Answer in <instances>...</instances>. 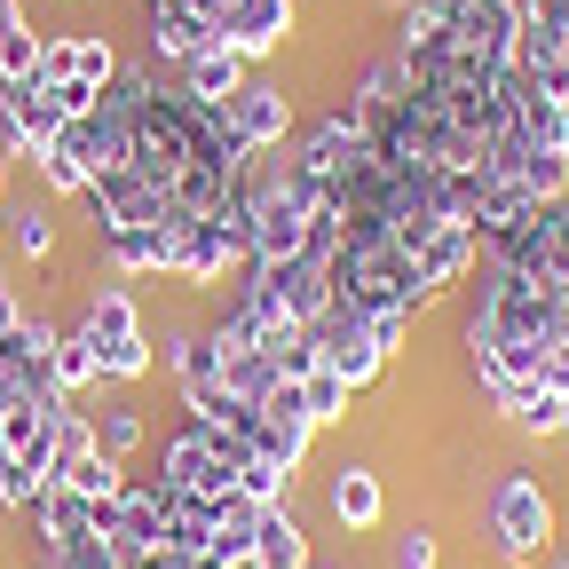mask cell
<instances>
[{
    "label": "cell",
    "instance_id": "603a6c76",
    "mask_svg": "<svg viewBox=\"0 0 569 569\" xmlns=\"http://www.w3.org/2000/svg\"><path fill=\"white\" fill-rule=\"evenodd\" d=\"M0 222H9V246H17L24 261H48V253H56V213H48V206H9Z\"/></svg>",
    "mask_w": 569,
    "mask_h": 569
},
{
    "label": "cell",
    "instance_id": "484cf974",
    "mask_svg": "<svg viewBox=\"0 0 569 569\" xmlns=\"http://www.w3.org/2000/svg\"><path fill=\"white\" fill-rule=\"evenodd\" d=\"M48 482H56V475H32V467H9V475H0V507H9V515H32Z\"/></svg>",
    "mask_w": 569,
    "mask_h": 569
},
{
    "label": "cell",
    "instance_id": "d4e9b609",
    "mask_svg": "<svg viewBox=\"0 0 569 569\" xmlns=\"http://www.w3.org/2000/svg\"><path fill=\"white\" fill-rule=\"evenodd\" d=\"M348 396H356V388H348V380H340L332 365H317V372L301 380V403H309V427H332V419H348Z\"/></svg>",
    "mask_w": 569,
    "mask_h": 569
},
{
    "label": "cell",
    "instance_id": "9c48e42d",
    "mask_svg": "<svg viewBox=\"0 0 569 569\" xmlns=\"http://www.w3.org/2000/svg\"><path fill=\"white\" fill-rule=\"evenodd\" d=\"M96 530H111V538H127L134 553H151V546H167L174 538V498H167V482H127L111 507L96 515Z\"/></svg>",
    "mask_w": 569,
    "mask_h": 569
},
{
    "label": "cell",
    "instance_id": "277c9868",
    "mask_svg": "<svg viewBox=\"0 0 569 569\" xmlns=\"http://www.w3.org/2000/svg\"><path fill=\"white\" fill-rule=\"evenodd\" d=\"M190 9L213 32V48H238L246 63L269 56L284 32H293V0H190Z\"/></svg>",
    "mask_w": 569,
    "mask_h": 569
},
{
    "label": "cell",
    "instance_id": "ba28073f",
    "mask_svg": "<svg viewBox=\"0 0 569 569\" xmlns=\"http://www.w3.org/2000/svg\"><path fill=\"white\" fill-rule=\"evenodd\" d=\"M475 261H482V230H475V222H443L436 238H427V246L411 253L419 301H443V293H459V284L475 277Z\"/></svg>",
    "mask_w": 569,
    "mask_h": 569
},
{
    "label": "cell",
    "instance_id": "1f68e13d",
    "mask_svg": "<svg viewBox=\"0 0 569 569\" xmlns=\"http://www.w3.org/2000/svg\"><path fill=\"white\" fill-rule=\"evenodd\" d=\"M561 436H569V396H561Z\"/></svg>",
    "mask_w": 569,
    "mask_h": 569
},
{
    "label": "cell",
    "instance_id": "5b68a950",
    "mask_svg": "<svg viewBox=\"0 0 569 569\" xmlns=\"http://www.w3.org/2000/svg\"><path fill=\"white\" fill-rule=\"evenodd\" d=\"M88 213H96V238L103 230H174V213L159 198L151 174H134V167H111L88 182Z\"/></svg>",
    "mask_w": 569,
    "mask_h": 569
},
{
    "label": "cell",
    "instance_id": "6da1fadb",
    "mask_svg": "<svg viewBox=\"0 0 569 569\" xmlns=\"http://www.w3.org/2000/svg\"><path fill=\"white\" fill-rule=\"evenodd\" d=\"M309 332H317L325 365H332L348 388H372V380L388 372V356L403 348L411 317H396V309H348V301H332V309H325Z\"/></svg>",
    "mask_w": 569,
    "mask_h": 569
},
{
    "label": "cell",
    "instance_id": "f546056e",
    "mask_svg": "<svg viewBox=\"0 0 569 569\" xmlns=\"http://www.w3.org/2000/svg\"><path fill=\"white\" fill-rule=\"evenodd\" d=\"M546 96H553V103H561V111H569V56H561V63H553V71H546Z\"/></svg>",
    "mask_w": 569,
    "mask_h": 569
},
{
    "label": "cell",
    "instance_id": "e0dca14e",
    "mask_svg": "<svg viewBox=\"0 0 569 569\" xmlns=\"http://www.w3.org/2000/svg\"><path fill=\"white\" fill-rule=\"evenodd\" d=\"M56 482H71V490H88V498H103V507H111V498L127 490V467L88 443V451H63V459H56Z\"/></svg>",
    "mask_w": 569,
    "mask_h": 569
},
{
    "label": "cell",
    "instance_id": "4fadbf2b",
    "mask_svg": "<svg viewBox=\"0 0 569 569\" xmlns=\"http://www.w3.org/2000/svg\"><path fill=\"white\" fill-rule=\"evenodd\" d=\"M0 111H9V127H17V142H24V151H48V142L63 134V103H56V88H48V80L0 88Z\"/></svg>",
    "mask_w": 569,
    "mask_h": 569
},
{
    "label": "cell",
    "instance_id": "e575fe53",
    "mask_svg": "<svg viewBox=\"0 0 569 569\" xmlns=\"http://www.w3.org/2000/svg\"><path fill=\"white\" fill-rule=\"evenodd\" d=\"M0 9H9V0H0Z\"/></svg>",
    "mask_w": 569,
    "mask_h": 569
},
{
    "label": "cell",
    "instance_id": "2e32d148",
    "mask_svg": "<svg viewBox=\"0 0 569 569\" xmlns=\"http://www.w3.org/2000/svg\"><path fill=\"white\" fill-rule=\"evenodd\" d=\"M246 569H317V561H309V538H301V522H293V507H269V515H261Z\"/></svg>",
    "mask_w": 569,
    "mask_h": 569
},
{
    "label": "cell",
    "instance_id": "d6a6232c",
    "mask_svg": "<svg viewBox=\"0 0 569 569\" xmlns=\"http://www.w3.org/2000/svg\"><path fill=\"white\" fill-rule=\"evenodd\" d=\"M561 340H569V301H561Z\"/></svg>",
    "mask_w": 569,
    "mask_h": 569
},
{
    "label": "cell",
    "instance_id": "9a60e30c",
    "mask_svg": "<svg viewBox=\"0 0 569 569\" xmlns=\"http://www.w3.org/2000/svg\"><path fill=\"white\" fill-rule=\"evenodd\" d=\"M325 507H332V522H340V530H372V522L388 515L380 475H372V467H340V475H332V490H325Z\"/></svg>",
    "mask_w": 569,
    "mask_h": 569
},
{
    "label": "cell",
    "instance_id": "83f0119b",
    "mask_svg": "<svg viewBox=\"0 0 569 569\" xmlns=\"http://www.w3.org/2000/svg\"><path fill=\"white\" fill-rule=\"evenodd\" d=\"M17 325H24V301H17V284H9V277H0V340H9Z\"/></svg>",
    "mask_w": 569,
    "mask_h": 569
},
{
    "label": "cell",
    "instance_id": "d590c367",
    "mask_svg": "<svg viewBox=\"0 0 569 569\" xmlns=\"http://www.w3.org/2000/svg\"><path fill=\"white\" fill-rule=\"evenodd\" d=\"M0 213H9V206H0Z\"/></svg>",
    "mask_w": 569,
    "mask_h": 569
},
{
    "label": "cell",
    "instance_id": "3957f363",
    "mask_svg": "<svg viewBox=\"0 0 569 569\" xmlns=\"http://www.w3.org/2000/svg\"><path fill=\"white\" fill-rule=\"evenodd\" d=\"M71 332L96 348V365H103V380H111V388H134L142 372L159 365V356H151V332H142V309L119 293V284L88 293V309H80V325H71Z\"/></svg>",
    "mask_w": 569,
    "mask_h": 569
},
{
    "label": "cell",
    "instance_id": "ffe728a7",
    "mask_svg": "<svg viewBox=\"0 0 569 569\" xmlns=\"http://www.w3.org/2000/svg\"><path fill=\"white\" fill-rule=\"evenodd\" d=\"M48 372H56L63 403H71V396H96V388H111V380H103V365H96V348H88L80 332H63V340H56V356H48Z\"/></svg>",
    "mask_w": 569,
    "mask_h": 569
},
{
    "label": "cell",
    "instance_id": "d6986e66",
    "mask_svg": "<svg viewBox=\"0 0 569 569\" xmlns=\"http://www.w3.org/2000/svg\"><path fill=\"white\" fill-rule=\"evenodd\" d=\"M24 80H40V32L9 0V9H0V88H24Z\"/></svg>",
    "mask_w": 569,
    "mask_h": 569
},
{
    "label": "cell",
    "instance_id": "cb8c5ba5",
    "mask_svg": "<svg viewBox=\"0 0 569 569\" xmlns=\"http://www.w3.org/2000/svg\"><path fill=\"white\" fill-rule=\"evenodd\" d=\"M119 48L103 40V32H71V80H88V88H111L119 80Z\"/></svg>",
    "mask_w": 569,
    "mask_h": 569
},
{
    "label": "cell",
    "instance_id": "836d02e7",
    "mask_svg": "<svg viewBox=\"0 0 569 569\" xmlns=\"http://www.w3.org/2000/svg\"><path fill=\"white\" fill-rule=\"evenodd\" d=\"M388 9H396V17H403V9H411V0H388Z\"/></svg>",
    "mask_w": 569,
    "mask_h": 569
},
{
    "label": "cell",
    "instance_id": "4316f807",
    "mask_svg": "<svg viewBox=\"0 0 569 569\" xmlns=\"http://www.w3.org/2000/svg\"><path fill=\"white\" fill-rule=\"evenodd\" d=\"M388 569H436V530H396V546H388Z\"/></svg>",
    "mask_w": 569,
    "mask_h": 569
},
{
    "label": "cell",
    "instance_id": "ac0fdd59",
    "mask_svg": "<svg viewBox=\"0 0 569 569\" xmlns=\"http://www.w3.org/2000/svg\"><path fill=\"white\" fill-rule=\"evenodd\" d=\"M103 253H111L119 277H142V269H159V277H167L174 230H103Z\"/></svg>",
    "mask_w": 569,
    "mask_h": 569
},
{
    "label": "cell",
    "instance_id": "44dd1931",
    "mask_svg": "<svg viewBox=\"0 0 569 569\" xmlns=\"http://www.w3.org/2000/svg\"><path fill=\"white\" fill-rule=\"evenodd\" d=\"M507 419L522 427V436H561V388L553 380H522L507 396Z\"/></svg>",
    "mask_w": 569,
    "mask_h": 569
},
{
    "label": "cell",
    "instance_id": "74e56055",
    "mask_svg": "<svg viewBox=\"0 0 569 569\" xmlns=\"http://www.w3.org/2000/svg\"><path fill=\"white\" fill-rule=\"evenodd\" d=\"M561 569H569V561H561Z\"/></svg>",
    "mask_w": 569,
    "mask_h": 569
},
{
    "label": "cell",
    "instance_id": "4dcf8cb0",
    "mask_svg": "<svg viewBox=\"0 0 569 569\" xmlns=\"http://www.w3.org/2000/svg\"><path fill=\"white\" fill-rule=\"evenodd\" d=\"M9 467H17V459H9V443H0V475H9Z\"/></svg>",
    "mask_w": 569,
    "mask_h": 569
},
{
    "label": "cell",
    "instance_id": "8fae6325",
    "mask_svg": "<svg viewBox=\"0 0 569 569\" xmlns=\"http://www.w3.org/2000/svg\"><path fill=\"white\" fill-rule=\"evenodd\" d=\"M561 56H569V0H515V63L546 80Z\"/></svg>",
    "mask_w": 569,
    "mask_h": 569
},
{
    "label": "cell",
    "instance_id": "7a4b0ae2",
    "mask_svg": "<svg viewBox=\"0 0 569 569\" xmlns=\"http://www.w3.org/2000/svg\"><path fill=\"white\" fill-rule=\"evenodd\" d=\"M482 530H490V553L507 561V569H538L546 546H553V498L538 475H498L490 498H482Z\"/></svg>",
    "mask_w": 569,
    "mask_h": 569
},
{
    "label": "cell",
    "instance_id": "8992f818",
    "mask_svg": "<svg viewBox=\"0 0 569 569\" xmlns=\"http://www.w3.org/2000/svg\"><path fill=\"white\" fill-rule=\"evenodd\" d=\"M222 269H246V222H238V213H213V222H182V230H174L167 277L222 284Z\"/></svg>",
    "mask_w": 569,
    "mask_h": 569
},
{
    "label": "cell",
    "instance_id": "52a82bcc",
    "mask_svg": "<svg viewBox=\"0 0 569 569\" xmlns=\"http://www.w3.org/2000/svg\"><path fill=\"white\" fill-rule=\"evenodd\" d=\"M159 482H167V498H222V490H238L230 459L213 451L198 427H182V436L159 443Z\"/></svg>",
    "mask_w": 569,
    "mask_h": 569
},
{
    "label": "cell",
    "instance_id": "f1b7e54d",
    "mask_svg": "<svg viewBox=\"0 0 569 569\" xmlns=\"http://www.w3.org/2000/svg\"><path fill=\"white\" fill-rule=\"evenodd\" d=\"M134 569H198V561H190V553H174V546H151V553H142Z\"/></svg>",
    "mask_w": 569,
    "mask_h": 569
},
{
    "label": "cell",
    "instance_id": "5bb4252c",
    "mask_svg": "<svg viewBox=\"0 0 569 569\" xmlns=\"http://www.w3.org/2000/svg\"><path fill=\"white\" fill-rule=\"evenodd\" d=\"M246 80H253V63H246L238 48H206V56L182 63V96H190V103H230Z\"/></svg>",
    "mask_w": 569,
    "mask_h": 569
},
{
    "label": "cell",
    "instance_id": "7402d4cb",
    "mask_svg": "<svg viewBox=\"0 0 569 569\" xmlns=\"http://www.w3.org/2000/svg\"><path fill=\"white\" fill-rule=\"evenodd\" d=\"M142 443H151V427H142V411H134L127 396L96 411V451H111V459H127V451H142Z\"/></svg>",
    "mask_w": 569,
    "mask_h": 569
},
{
    "label": "cell",
    "instance_id": "7c38bea8",
    "mask_svg": "<svg viewBox=\"0 0 569 569\" xmlns=\"http://www.w3.org/2000/svg\"><path fill=\"white\" fill-rule=\"evenodd\" d=\"M142 40H151V56L159 63H190V56H206L213 48V32L198 24V9H190V0H142Z\"/></svg>",
    "mask_w": 569,
    "mask_h": 569
},
{
    "label": "cell",
    "instance_id": "30bf717a",
    "mask_svg": "<svg viewBox=\"0 0 569 569\" xmlns=\"http://www.w3.org/2000/svg\"><path fill=\"white\" fill-rule=\"evenodd\" d=\"M222 119L238 127V142H246V151H277V142L284 134H293V96H284L277 80H261V71H253V80L222 103Z\"/></svg>",
    "mask_w": 569,
    "mask_h": 569
},
{
    "label": "cell",
    "instance_id": "8d00e7d4",
    "mask_svg": "<svg viewBox=\"0 0 569 569\" xmlns=\"http://www.w3.org/2000/svg\"><path fill=\"white\" fill-rule=\"evenodd\" d=\"M561 159H569V151H561Z\"/></svg>",
    "mask_w": 569,
    "mask_h": 569
}]
</instances>
